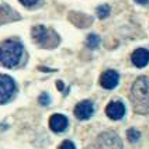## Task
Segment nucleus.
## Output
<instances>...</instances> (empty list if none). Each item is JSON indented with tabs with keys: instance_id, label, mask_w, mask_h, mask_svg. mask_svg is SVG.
Returning a JSON list of instances; mask_svg holds the SVG:
<instances>
[{
	"instance_id": "obj_1",
	"label": "nucleus",
	"mask_w": 149,
	"mask_h": 149,
	"mask_svg": "<svg viewBox=\"0 0 149 149\" xmlns=\"http://www.w3.org/2000/svg\"><path fill=\"white\" fill-rule=\"evenodd\" d=\"M131 101L135 113L149 114V77L139 76L131 89Z\"/></svg>"
},
{
	"instance_id": "obj_2",
	"label": "nucleus",
	"mask_w": 149,
	"mask_h": 149,
	"mask_svg": "<svg viewBox=\"0 0 149 149\" xmlns=\"http://www.w3.org/2000/svg\"><path fill=\"white\" fill-rule=\"evenodd\" d=\"M23 56V45L21 42L14 40L0 44V63L6 68H14L20 63V59Z\"/></svg>"
},
{
	"instance_id": "obj_3",
	"label": "nucleus",
	"mask_w": 149,
	"mask_h": 149,
	"mask_svg": "<svg viewBox=\"0 0 149 149\" xmlns=\"http://www.w3.org/2000/svg\"><path fill=\"white\" fill-rule=\"evenodd\" d=\"M91 149H123V141L116 132H103L97 136Z\"/></svg>"
},
{
	"instance_id": "obj_4",
	"label": "nucleus",
	"mask_w": 149,
	"mask_h": 149,
	"mask_svg": "<svg viewBox=\"0 0 149 149\" xmlns=\"http://www.w3.org/2000/svg\"><path fill=\"white\" fill-rule=\"evenodd\" d=\"M16 93V83L7 74H0V104L7 103Z\"/></svg>"
},
{
	"instance_id": "obj_5",
	"label": "nucleus",
	"mask_w": 149,
	"mask_h": 149,
	"mask_svg": "<svg viewBox=\"0 0 149 149\" xmlns=\"http://www.w3.org/2000/svg\"><path fill=\"white\" fill-rule=\"evenodd\" d=\"M94 113V106L90 100H83L74 107V116L79 120H89Z\"/></svg>"
},
{
	"instance_id": "obj_6",
	"label": "nucleus",
	"mask_w": 149,
	"mask_h": 149,
	"mask_svg": "<svg viewBox=\"0 0 149 149\" xmlns=\"http://www.w3.org/2000/svg\"><path fill=\"white\" fill-rule=\"evenodd\" d=\"M106 114L111 120H121L125 116V106L121 101H118V100L111 101V103H108L107 107H106Z\"/></svg>"
},
{
	"instance_id": "obj_7",
	"label": "nucleus",
	"mask_w": 149,
	"mask_h": 149,
	"mask_svg": "<svg viewBox=\"0 0 149 149\" xmlns=\"http://www.w3.org/2000/svg\"><path fill=\"white\" fill-rule=\"evenodd\" d=\"M120 82V76L117 73L116 70H106L104 73L101 74V77H100V84L104 87V89H107V90H111V89H114L117 84Z\"/></svg>"
},
{
	"instance_id": "obj_8",
	"label": "nucleus",
	"mask_w": 149,
	"mask_h": 149,
	"mask_svg": "<svg viewBox=\"0 0 149 149\" xmlns=\"http://www.w3.org/2000/svg\"><path fill=\"white\" fill-rule=\"evenodd\" d=\"M131 61L136 68H145L149 63V51L145 48H138L136 51H134Z\"/></svg>"
},
{
	"instance_id": "obj_9",
	"label": "nucleus",
	"mask_w": 149,
	"mask_h": 149,
	"mask_svg": "<svg viewBox=\"0 0 149 149\" xmlns=\"http://www.w3.org/2000/svg\"><path fill=\"white\" fill-rule=\"evenodd\" d=\"M49 128L54 132H63L68 128V118L62 114H54L49 118Z\"/></svg>"
},
{
	"instance_id": "obj_10",
	"label": "nucleus",
	"mask_w": 149,
	"mask_h": 149,
	"mask_svg": "<svg viewBox=\"0 0 149 149\" xmlns=\"http://www.w3.org/2000/svg\"><path fill=\"white\" fill-rule=\"evenodd\" d=\"M48 37H49V33L44 25H37L33 28V38L35 42L44 45V44L48 42Z\"/></svg>"
},
{
	"instance_id": "obj_11",
	"label": "nucleus",
	"mask_w": 149,
	"mask_h": 149,
	"mask_svg": "<svg viewBox=\"0 0 149 149\" xmlns=\"http://www.w3.org/2000/svg\"><path fill=\"white\" fill-rule=\"evenodd\" d=\"M86 44H87V47L89 48H97L100 44V37L99 35H96V34H90L89 37H87V40H86Z\"/></svg>"
},
{
	"instance_id": "obj_12",
	"label": "nucleus",
	"mask_w": 149,
	"mask_h": 149,
	"mask_svg": "<svg viewBox=\"0 0 149 149\" xmlns=\"http://www.w3.org/2000/svg\"><path fill=\"white\" fill-rule=\"evenodd\" d=\"M127 138H128V141L130 142H136L139 138H141V134L138 130H135V128H130L128 131H127Z\"/></svg>"
},
{
	"instance_id": "obj_13",
	"label": "nucleus",
	"mask_w": 149,
	"mask_h": 149,
	"mask_svg": "<svg viewBox=\"0 0 149 149\" xmlns=\"http://www.w3.org/2000/svg\"><path fill=\"white\" fill-rule=\"evenodd\" d=\"M110 14V6L108 4H101L97 7V16L99 18H106Z\"/></svg>"
},
{
	"instance_id": "obj_14",
	"label": "nucleus",
	"mask_w": 149,
	"mask_h": 149,
	"mask_svg": "<svg viewBox=\"0 0 149 149\" xmlns=\"http://www.w3.org/2000/svg\"><path fill=\"white\" fill-rule=\"evenodd\" d=\"M40 103H41L42 106H47V104H49V96H48L47 93H42L41 96H40Z\"/></svg>"
},
{
	"instance_id": "obj_15",
	"label": "nucleus",
	"mask_w": 149,
	"mask_h": 149,
	"mask_svg": "<svg viewBox=\"0 0 149 149\" xmlns=\"http://www.w3.org/2000/svg\"><path fill=\"white\" fill-rule=\"evenodd\" d=\"M59 149H76L74 148V143L70 141H65L62 142V145L59 146Z\"/></svg>"
},
{
	"instance_id": "obj_16",
	"label": "nucleus",
	"mask_w": 149,
	"mask_h": 149,
	"mask_svg": "<svg viewBox=\"0 0 149 149\" xmlns=\"http://www.w3.org/2000/svg\"><path fill=\"white\" fill-rule=\"evenodd\" d=\"M24 6H27V7H31V6H34V4H37L40 0H20Z\"/></svg>"
},
{
	"instance_id": "obj_17",
	"label": "nucleus",
	"mask_w": 149,
	"mask_h": 149,
	"mask_svg": "<svg viewBox=\"0 0 149 149\" xmlns=\"http://www.w3.org/2000/svg\"><path fill=\"white\" fill-rule=\"evenodd\" d=\"M135 1H136V3H139V4H146L149 0H135Z\"/></svg>"
},
{
	"instance_id": "obj_18",
	"label": "nucleus",
	"mask_w": 149,
	"mask_h": 149,
	"mask_svg": "<svg viewBox=\"0 0 149 149\" xmlns=\"http://www.w3.org/2000/svg\"><path fill=\"white\" fill-rule=\"evenodd\" d=\"M56 84H58L59 90H62V87H63V86H62V83H61V82H58V83H56Z\"/></svg>"
}]
</instances>
